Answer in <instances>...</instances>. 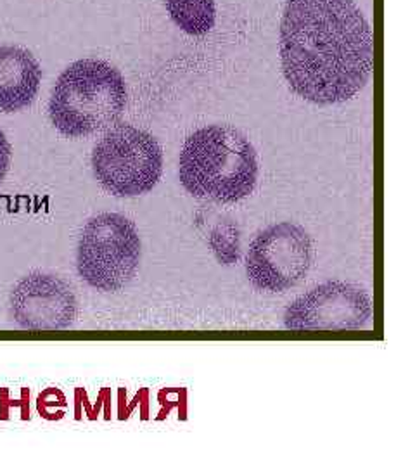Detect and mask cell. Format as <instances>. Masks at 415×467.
Instances as JSON below:
<instances>
[{"label":"cell","instance_id":"1","mask_svg":"<svg viewBox=\"0 0 415 467\" xmlns=\"http://www.w3.org/2000/svg\"><path fill=\"white\" fill-rule=\"evenodd\" d=\"M281 59L284 78L301 99L339 104L368 82L372 32L355 0H287Z\"/></svg>","mask_w":415,"mask_h":467},{"label":"cell","instance_id":"2","mask_svg":"<svg viewBox=\"0 0 415 467\" xmlns=\"http://www.w3.org/2000/svg\"><path fill=\"white\" fill-rule=\"evenodd\" d=\"M179 175L187 192L200 200L237 202L258 181L256 150L237 129L210 125L187 137Z\"/></svg>","mask_w":415,"mask_h":467},{"label":"cell","instance_id":"3","mask_svg":"<svg viewBox=\"0 0 415 467\" xmlns=\"http://www.w3.org/2000/svg\"><path fill=\"white\" fill-rule=\"evenodd\" d=\"M127 98V84L117 67L99 59H80L61 73L52 88L50 121L69 139L98 134L117 123Z\"/></svg>","mask_w":415,"mask_h":467},{"label":"cell","instance_id":"4","mask_svg":"<svg viewBox=\"0 0 415 467\" xmlns=\"http://www.w3.org/2000/svg\"><path fill=\"white\" fill-rule=\"evenodd\" d=\"M99 184L118 198L152 191L163 173V152L152 135L121 123L108 130L92 152Z\"/></svg>","mask_w":415,"mask_h":467},{"label":"cell","instance_id":"5","mask_svg":"<svg viewBox=\"0 0 415 467\" xmlns=\"http://www.w3.org/2000/svg\"><path fill=\"white\" fill-rule=\"evenodd\" d=\"M140 262V237L132 220L102 213L88 220L78 243L77 267L90 287L115 293L130 283Z\"/></svg>","mask_w":415,"mask_h":467},{"label":"cell","instance_id":"6","mask_svg":"<svg viewBox=\"0 0 415 467\" xmlns=\"http://www.w3.org/2000/svg\"><path fill=\"white\" fill-rule=\"evenodd\" d=\"M312 264L308 233L296 223L281 222L254 237L246 254V274L254 287L284 293L305 279Z\"/></svg>","mask_w":415,"mask_h":467},{"label":"cell","instance_id":"7","mask_svg":"<svg viewBox=\"0 0 415 467\" xmlns=\"http://www.w3.org/2000/svg\"><path fill=\"white\" fill-rule=\"evenodd\" d=\"M372 298L353 284H320L293 301L284 316L291 331H355L372 317Z\"/></svg>","mask_w":415,"mask_h":467},{"label":"cell","instance_id":"8","mask_svg":"<svg viewBox=\"0 0 415 467\" xmlns=\"http://www.w3.org/2000/svg\"><path fill=\"white\" fill-rule=\"evenodd\" d=\"M11 312L23 329L61 331L71 327L77 318V298L59 277L34 272L13 287Z\"/></svg>","mask_w":415,"mask_h":467},{"label":"cell","instance_id":"9","mask_svg":"<svg viewBox=\"0 0 415 467\" xmlns=\"http://www.w3.org/2000/svg\"><path fill=\"white\" fill-rule=\"evenodd\" d=\"M42 84V69L32 52L0 47V111L16 113L32 106Z\"/></svg>","mask_w":415,"mask_h":467},{"label":"cell","instance_id":"10","mask_svg":"<svg viewBox=\"0 0 415 467\" xmlns=\"http://www.w3.org/2000/svg\"><path fill=\"white\" fill-rule=\"evenodd\" d=\"M171 21L187 35L202 36L215 26V0H165Z\"/></svg>","mask_w":415,"mask_h":467},{"label":"cell","instance_id":"11","mask_svg":"<svg viewBox=\"0 0 415 467\" xmlns=\"http://www.w3.org/2000/svg\"><path fill=\"white\" fill-rule=\"evenodd\" d=\"M216 258L223 265H233L239 258V233L233 225H218L210 237Z\"/></svg>","mask_w":415,"mask_h":467},{"label":"cell","instance_id":"12","mask_svg":"<svg viewBox=\"0 0 415 467\" xmlns=\"http://www.w3.org/2000/svg\"><path fill=\"white\" fill-rule=\"evenodd\" d=\"M9 165H11V146H9L4 132L0 130V182L7 175Z\"/></svg>","mask_w":415,"mask_h":467}]
</instances>
